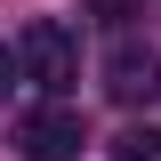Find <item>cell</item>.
<instances>
[{"label": "cell", "mask_w": 161, "mask_h": 161, "mask_svg": "<svg viewBox=\"0 0 161 161\" xmlns=\"http://www.w3.org/2000/svg\"><path fill=\"white\" fill-rule=\"evenodd\" d=\"M16 57H24V80H40V89H73V80H80V40L64 32L57 16H40V24H24V40H16Z\"/></svg>", "instance_id": "cell-1"}, {"label": "cell", "mask_w": 161, "mask_h": 161, "mask_svg": "<svg viewBox=\"0 0 161 161\" xmlns=\"http://www.w3.org/2000/svg\"><path fill=\"white\" fill-rule=\"evenodd\" d=\"M80 145H89V129H80L73 105H40V113H24V129H16V153L24 161H73Z\"/></svg>", "instance_id": "cell-2"}, {"label": "cell", "mask_w": 161, "mask_h": 161, "mask_svg": "<svg viewBox=\"0 0 161 161\" xmlns=\"http://www.w3.org/2000/svg\"><path fill=\"white\" fill-rule=\"evenodd\" d=\"M105 89H113L121 105H153V97H161V57L137 48V40L113 48V57H105Z\"/></svg>", "instance_id": "cell-3"}, {"label": "cell", "mask_w": 161, "mask_h": 161, "mask_svg": "<svg viewBox=\"0 0 161 161\" xmlns=\"http://www.w3.org/2000/svg\"><path fill=\"white\" fill-rule=\"evenodd\" d=\"M113 161H161V129H145V121H129L113 137Z\"/></svg>", "instance_id": "cell-4"}, {"label": "cell", "mask_w": 161, "mask_h": 161, "mask_svg": "<svg viewBox=\"0 0 161 161\" xmlns=\"http://www.w3.org/2000/svg\"><path fill=\"white\" fill-rule=\"evenodd\" d=\"M8 89H16V57L0 48V97H8Z\"/></svg>", "instance_id": "cell-5"}]
</instances>
